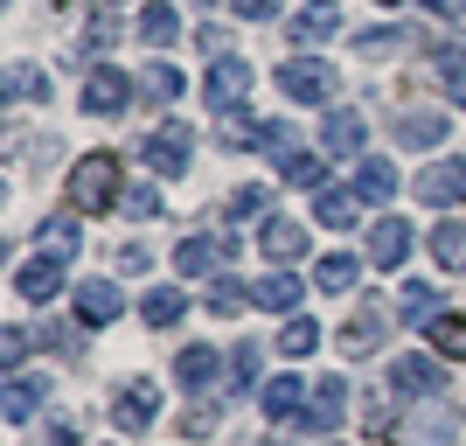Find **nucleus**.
Segmentation results:
<instances>
[{
    "instance_id": "1",
    "label": "nucleus",
    "mask_w": 466,
    "mask_h": 446,
    "mask_svg": "<svg viewBox=\"0 0 466 446\" xmlns=\"http://www.w3.org/2000/svg\"><path fill=\"white\" fill-rule=\"evenodd\" d=\"M251 84H258V70H251L244 57H216V63H209V78H202V105L230 119L237 105L251 98Z\"/></svg>"
},
{
    "instance_id": "2",
    "label": "nucleus",
    "mask_w": 466,
    "mask_h": 446,
    "mask_svg": "<svg viewBox=\"0 0 466 446\" xmlns=\"http://www.w3.org/2000/svg\"><path fill=\"white\" fill-rule=\"evenodd\" d=\"M126 98H133V78H126L118 63H91L84 84H77V105L91 119H118V112H126Z\"/></svg>"
},
{
    "instance_id": "3",
    "label": "nucleus",
    "mask_w": 466,
    "mask_h": 446,
    "mask_svg": "<svg viewBox=\"0 0 466 446\" xmlns=\"http://www.w3.org/2000/svg\"><path fill=\"white\" fill-rule=\"evenodd\" d=\"M118 195V161L112 154H84L77 168H70V202L77 210H105Z\"/></svg>"
},
{
    "instance_id": "4",
    "label": "nucleus",
    "mask_w": 466,
    "mask_h": 446,
    "mask_svg": "<svg viewBox=\"0 0 466 446\" xmlns=\"http://www.w3.org/2000/svg\"><path fill=\"white\" fill-rule=\"evenodd\" d=\"M188 161H195V140H188V126H160V133H147L139 140V168H154V175H188Z\"/></svg>"
},
{
    "instance_id": "5",
    "label": "nucleus",
    "mask_w": 466,
    "mask_h": 446,
    "mask_svg": "<svg viewBox=\"0 0 466 446\" xmlns=\"http://www.w3.org/2000/svg\"><path fill=\"white\" fill-rule=\"evenodd\" d=\"M279 91H286L292 105H320V98H334V70L320 57H292L286 70H279Z\"/></svg>"
},
{
    "instance_id": "6",
    "label": "nucleus",
    "mask_w": 466,
    "mask_h": 446,
    "mask_svg": "<svg viewBox=\"0 0 466 446\" xmlns=\"http://www.w3.org/2000/svg\"><path fill=\"white\" fill-rule=\"evenodd\" d=\"M341 411H349V384H341V377H320V384H313V398H307V411H299V432H313V440H320V432L341 426Z\"/></svg>"
},
{
    "instance_id": "7",
    "label": "nucleus",
    "mask_w": 466,
    "mask_h": 446,
    "mask_svg": "<svg viewBox=\"0 0 466 446\" xmlns=\"http://www.w3.org/2000/svg\"><path fill=\"white\" fill-rule=\"evenodd\" d=\"M15 293L28 300V307H42V300H56L63 293V258H28V265H15Z\"/></svg>"
},
{
    "instance_id": "8",
    "label": "nucleus",
    "mask_w": 466,
    "mask_h": 446,
    "mask_svg": "<svg viewBox=\"0 0 466 446\" xmlns=\"http://www.w3.org/2000/svg\"><path fill=\"white\" fill-rule=\"evenodd\" d=\"M390 384L404 390V398H439V390H446V369H439V356H397Z\"/></svg>"
},
{
    "instance_id": "9",
    "label": "nucleus",
    "mask_w": 466,
    "mask_h": 446,
    "mask_svg": "<svg viewBox=\"0 0 466 446\" xmlns=\"http://www.w3.org/2000/svg\"><path fill=\"white\" fill-rule=\"evenodd\" d=\"M154 419H160V390L147 384V377H139V384H126V398L112 405V426H118V432H147Z\"/></svg>"
},
{
    "instance_id": "10",
    "label": "nucleus",
    "mask_w": 466,
    "mask_h": 446,
    "mask_svg": "<svg viewBox=\"0 0 466 446\" xmlns=\"http://www.w3.org/2000/svg\"><path fill=\"white\" fill-rule=\"evenodd\" d=\"M299 293H307V279L279 265V272H265V279L251 286V307H265V314H292V307H299Z\"/></svg>"
},
{
    "instance_id": "11",
    "label": "nucleus",
    "mask_w": 466,
    "mask_h": 446,
    "mask_svg": "<svg viewBox=\"0 0 466 446\" xmlns=\"http://www.w3.org/2000/svg\"><path fill=\"white\" fill-rule=\"evenodd\" d=\"M118 314H126V293H118L112 279H84L77 286V321L105 328V321H118Z\"/></svg>"
},
{
    "instance_id": "12",
    "label": "nucleus",
    "mask_w": 466,
    "mask_h": 446,
    "mask_svg": "<svg viewBox=\"0 0 466 446\" xmlns=\"http://www.w3.org/2000/svg\"><path fill=\"white\" fill-rule=\"evenodd\" d=\"M397 440H404V446H446L452 440V411L439 405V398H425V411H410Z\"/></svg>"
},
{
    "instance_id": "13",
    "label": "nucleus",
    "mask_w": 466,
    "mask_h": 446,
    "mask_svg": "<svg viewBox=\"0 0 466 446\" xmlns=\"http://www.w3.org/2000/svg\"><path fill=\"white\" fill-rule=\"evenodd\" d=\"M418 202H466V161H431L418 175Z\"/></svg>"
},
{
    "instance_id": "14",
    "label": "nucleus",
    "mask_w": 466,
    "mask_h": 446,
    "mask_svg": "<svg viewBox=\"0 0 466 446\" xmlns=\"http://www.w3.org/2000/svg\"><path fill=\"white\" fill-rule=\"evenodd\" d=\"M410 258V223H397V216H376L370 223V265H404Z\"/></svg>"
},
{
    "instance_id": "15",
    "label": "nucleus",
    "mask_w": 466,
    "mask_h": 446,
    "mask_svg": "<svg viewBox=\"0 0 466 446\" xmlns=\"http://www.w3.org/2000/svg\"><path fill=\"white\" fill-rule=\"evenodd\" d=\"M258 244H265V258H272V265H292V258L307 252V223H292V216H265Z\"/></svg>"
},
{
    "instance_id": "16",
    "label": "nucleus",
    "mask_w": 466,
    "mask_h": 446,
    "mask_svg": "<svg viewBox=\"0 0 466 446\" xmlns=\"http://www.w3.org/2000/svg\"><path fill=\"white\" fill-rule=\"evenodd\" d=\"M175 369H181V384H188V390H216V377H223V356H216L209 342H188V349L175 356Z\"/></svg>"
},
{
    "instance_id": "17",
    "label": "nucleus",
    "mask_w": 466,
    "mask_h": 446,
    "mask_svg": "<svg viewBox=\"0 0 466 446\" xmlns=\"http://www.w3.org/2000/svg\"><path fill=\"white\" fill-rule=\"evenodd\" d=\"M49 405V384H42V377H7V426H28V419H35V411Z\"/></svg>"
},
{
    "instance_id": "18",
    "label": "nucleus",
    "mask_w": 466,
    "mask_h": 446,
    "mask_svg": "<svg viewBox=\"0 0 466 446\" xmlns=\"http://www.w3.org/2000/svg\"><path fill=\"white\" fill-rule=\"evenodd\" d=\"M230 252V237H181L175 244V265L188 272V279H202V272H216V258Z\"/></svg>"
},
{
    "instance_id": "19",
    "label": "nucleus",
    "mask_w": 466,
    "mask_h": 446,
    "mask_svg": "<svg viewBox=\"0 0 466 446\" xmlns=\"http://www.w3.org/2000/svg\"><path fill=\"white\" fill-rule=\"evenodd\" d=\"M35 244H42V258H63V265H70V258L84 252V223H70V216H49Z\"/></svg>"
},
{
    "instance_id": "20",
    "label": "nucleus",
    "mask_w": 466,
    "mask_h": 446,
    "mask_svg": "<svg viewBox=\"0 0 466 446\" xmlns=\"http://www.w3.org/2000/svg\"><path fill=\"white\" fill-rule=\"evenodd\" d=\"M397 189H404V175H397L390 161H362V168H355V195H362V202H390Z\"/></svg>"
},
{
    "instance_id": "21",
    "label": "nucleus",
    "mask_w": 466,
    "mask_h": 446,
    "mask_svg": "<svg viewBox=\"0 0 466 446\" xmlns=\"http://www.w3.org/2000/svg\"><path fill=\"white\" fill-rule=\"evenodd\" d=\"M175 36H181V15L167 7V0H147V7H139V42H154V49H167Z\"/></svg>"
},
{
    "instance_id": "22",
    "label": "nucleus",
    "mask_w": 466,
    "mask_h": 446,
    "mask_svg": "<svg viewBox=\"0 0 466 446\" xmlns=\"http://www.w3.org/2000/svg\"><path fill=\"white\" fill-rule=\"evenodd\" d=\"M355 210H362V195H355V189H320V202H313V223H328V231H349Z\"/></svg>"
},
{
    "instance_id": "23",
    "label": "nucleus",
    "mask_w": 466,
    "mask_h": 446,
    "mask_svg": "<svg viewBox=\"0 0 466 446\" xmlns=\"http://www.w3.org/2000/svg\"><path fill=\"white\" fill-rule=\"evenodd\" d=\"M42 91H49V78H42L35 63H7V112H21V105H42Z\"/></svg>"
},
{
    "instance_id": "24",
    "label": "nucleus",
    "mask_w": 466,
    "mask_h": 446,
    "mask_svg": "<svg viewBox=\"0 0 466 446\" xmlns=\"http://www.w3.org/2000/svg\"><path fill=\"white\" fill-rule=\"evenodd\" d=\"M341 349H349V356H376V349H383V307H362V314H355L349 335H341Z\"/></svg>"
},
{
    "instance_id": "25",
    "label": "nucleus",
    "mask_w": 466,
    "mask_h": 446,
    "mask_svg": "<svg viewBox=\"0 0 466 446\" xmlns=\"http://www.w3.org/2000/svg\"><path fill=\"white\" fill-rule=\"evenodd\" d=\"M446 126H452L446 112H404V119H397V140H404V147H439Z\"/></svg>"
},
{
    "instance_id": "26",
    "label": "nucleus",
    "mask_w": 466,
    "mask_h": 446,
    "mask_svg": "<svg viewBox=\"0 0 466 446\" xmlns=\"http://www.w3.org/2000/svg\"><path fill=\"white\" fill-rule=\"evenodd\" d=\"M355 279H362V258H349V252H328L320 265H313V286L320 293H349Z\"/></svg>"
},
{
    "instance_id": "27",
    "label": "nucleus",
    "mask_w": 466,
    "mask_h": 446,
    "mask_svg": "<svg viewBox=\"0 0 466 446\" xmlns=\"http://www.w3.org/2000/svg\"><path fill=\"white\" fill-rule=\"evenodd\" d=\"M181 307H188V300H181V286H154L147 300H139V321H147V328H175Z\"/></svg>"
},
{
    "instance_id": "28",
    "label": "nucleus",
    "mask_w": 466,
    "mask_h": 446,
    "mask_svg": "<svg viewBox=\"0 0 466 446\" xmlns=\"http://www.w3.org/2000/svg\"><path fill=\"white\" fill-rule=\"evenodd\" d=\"M265 411H272V419H299V411H307V384H299V377H272V384H265Z\"/></svg>"
},
{
    "instance_id": "29",
    "label": "nucleus",
    "mask_w": 466,
    "mask_h": 446,
    "mask_svg": "<svg viewBox=\"0 0 466 446\" xmlns=\"http://www.w3.org/2000/svg\"><path fill=\"white\" fill-rule=\"evenodd\" d=\"M431 258L446 272H466V223H439L431 231Z\"/></svg>"
},
{
    "instance_id": "30",
    "label": "nucleus",
    "mask_w": 466,
    "mask_h": 446,
    "mask_svg": "<svg viewBox=\"0 0 466 446\" xmlns=\"http://www.w3.org/2000/svg\"><path fill=\"white\" fill-rule=\"evenodd\" d=\"M328 154H362V119L355 112H328Z\"/></svg>"
},
{
    "instance_id": "31",
    "label": "nucleus",
    "mask_w": 466,
    "mask_h": 446,
    "mask_svg": "<svg viewBox=\"0 0 466 446\" xmlns=\"http://www.w3.org/2000/svg\"><path fill=\"white\" fill-rule=\"evenodd\" d=\"M279 175L292 182V189H328V168H320V154H292V161H279Z\"/></svg>"
},
{
    "instance_id": "32",
    "label": "nucleus",
    "mask_w": 466,
    "mask_h": 446,
    "mask_svg": "<svg viewBox=\"0 0 466 446\" xmlns=\"http://www.w3.org/2000/svg\"><path fill=\"white\" fill-rule=\"evenodd\" d=\"M279 349H286V356H313V349H320V321H313V314H292L286 335H279Z\"/></svg>"
},
{
    "instance_id": "33",
    "label": "nucleus",
    "mask_w": 466,
    "mask_h": 446,
    "mask_svg": "<svg viewBox=\"0 0 466 446\" xmlns=\"http://www.w3.org/2000/svg\"><path fill=\"white\" fill-rule=\"evenodd\" d=\"M341 21H334V7H307V15H292V42H328Z\"/></svg>"
},
{
    "instance_id": "34",
    "label": "nucleus",
    "mask_w": 466,
    "mask_h": 446,
    "mask_svg": "<svg viewBox=\"0 0 466 446\" xmlns=\"http://www.w3.org/2000/svg\"><path fill=\"white\" fill-rule=\"evenodd\" d=\"M404 321H410V328H418V321H439V293L410 279V286H404Z\"/></svg>"
},
{
    "instance_id": "35",
    "label": "nucleus",
    "mask_w": 466,
    "mask_h": 446,
    "mask_svg": "<svg viewBox=\"0 0 466 446\" xmlns=\"http://www.w3.org/2000/svg\"><path fill=\"white\" fill-rule=\"evenodd\" d=\"M139 84H147V98H160V105H167V98H181V70H175V63H154Z\"/></svg>"
},
{
    "instance_id": "36",
    "label": "nucleus",
    "mask_w": 466,
    "mask_h": 446,
    "mask_svg": "<svg viewBox=\"0 0 466 446\" xmlns=\"http://www.w3.org/2000/svg\"><path fill=\"white\" fill-rule=\"evenodd\" d=\"M265 133H272V126H258V119H223V140H230V147H265Z\"/></svg>"
},
{
    "instance_id": "37",
    "label": "nucleus",
    "mask_w": 466,
    "mask_h": 446,
    "mask_svg": "<svg viewBox=\"0 0 466 446\" xmlns=\"http://www.w3.org/2000/svg\"><path fill=\"white\" fill-rule=\"evenodd\" d=\"M431 342H439V356H460V349H466V321L439 314V321H431Z\"/></svg>"
},
{
    "instance_id": "38",
    "label": "nucleus",
    "mask_w": 466,
    "mask_h": 446,
    "mask_svg": "<svg viewBox=\"0 0 466 446\" xmlns=\"http://www.w3.org/2000/svg\"><path fill=\"white\" fill-rule=\"evenodd\" d=\"M230 210H237V216H265V210H272V189H258V182H251V189L230 195Z\"/></svg>"
},
{
    "instance_id": "39",
    "label": "nucleus",
    "mask_w": 466,
    "mask_h": 446,
    "mask_svg": "<svg viewBox=\"0 0 466 446\" xmlns=\"http://www.w3.org/2000/svg\"><path fill=\"white\" fill-rule=\"evenodd\" d=\"M230 369L244 377V384H258V369H265V356H258V342H237L230 349Z\"/></svg>"
},
{
    "instance_id": "40",
    "label": "nucleus",
    "mask_w": 466,
    "mask_h": 446,
    "mask_svg": "<svg viewBox=\"0 0 466 446\" xmlns=\"http://www.w3.org/2000/svg\"><path fill=\"white\" fill-rule=\"evenodd\" d=\"M28 342H42V328H35V335H28V328H7V335H0V356H7V369L21 363V349H28Z\"/></svg>"
},
{
    "instance_id": "41",
    "label": "nucleus",
    "mask_w": 466,
    "mask_h": 446,
    "mask_svg": "<svg viewBox=\"0 0 466 446\" xmlns=\"http://www.w3.org/2000/svg\"><path fill=\"white\" fill-rule=\"evenodd\" d=\"M126 216H133V223L139 216H160V189H133L126 195Z\"/></svg>"
},
{
    "instance_id": "42",
    "label": "nucleus",
    "mask_w": 466,
    "mask_h": 446,
    "mask_svg": "<svg viewBox=\"0 0 466 446\" xmlns=\"http://www.w3.org/2000/svg\"><path fill=\"white\" fill-rule=\"evenodd\" d=\"M230 7H237L244 21H272V15H279V0H230Z\"/></svg>"
},
{
    "instance_id": "43",
    "label": "nucleus",
    "mask_w": 466,
    "mask_h": 446,
    "mask_svg": "<svg viewBox=\"0 0 466 446\" xmlns=\"http://www.w3.org/2000/svg\"><path fill=\"white\" fill-rule=\"evenodd\" d=\"M397 42H404L397 28H376V36H362V49H370V57H383V49H397Z\"/></svg>"
},
{
    "instance_id": "44",
    "label": "nucleus",
    "mask_w": 466,
    "mask_h": 446,
    "mask_svg": "<svg viewBox=\"0 0 466 446\" xmlns=\"http://www.w3.org/2000/svg\"><path fill=\"white\" fill-rule=\"evenodd\" d=\"M446 91H452V105H466V63H446Z\"/></svg>"
},
{
    "instance_id": "45",
    "label": "nucleus",
    "mask_w": 466,
    "mask_h": 446,
    "mask_svg": "<svg viewBox=\"0 0 466 446\" xmlns=\"http://www.w3.org/2000/svg\"><path fill=\"white\" fill-rule=\"evenodd\" d=\"M209 300H216V307H223V314H230V307H237V300H244V286H237V279H223V286H216V293H209Z\"/></svg>"
},
{
    "instance_id": "46",
    "label": "nucleus",
    "mask_w": 466,
    "mask_h": 446,
    "mask_svg": "<svg viewBox=\"0 0 466 446\" xmlns=\"http://www.w3.org/2000/svg\"><path fill=\"white\" fill-rule=\"evenodd\" d=\"M425 7H431L439 21H460V15H466V0H425Z\"/></svg>"
},
{
    "instance_id": "47",
    "label": "nucleus",
    "mask_w": 466,
    "mask_h": 446,
    "mask_svg": "<svg viewBox=\"0 0 466 446\" xmlns=\"http://www.w3.org/2000/svg\"><path fill=\"white\" fill-rule=\"evenodd\" d=\"M195 7H209V0H195Z\"/></svg>"
},
{
    "instance_id": "48",
    "label": "nucleus",
    "mask_w": 466,
    "mask_h": 446,
    "mask_svg": "<svg viewBox=\"0 0 466 446\" xmlns=\"http://www.w3.org/2000/svg\"><path fill=\"white\" fill-rule=\"evenodd\" d=\"M320 7H334V0H320Z\"/></svg>"
}]
</instances>
